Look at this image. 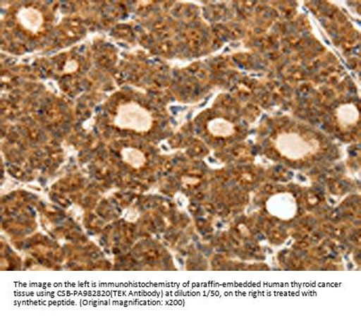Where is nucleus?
I'll list each match as a JSON object with an SVG mask.
<instances>
[{
	"label": "nucleus",
	"mask_w": 361,
	"mask_h": 316,
	"mask_svg": "<svg viewBox=\"0 0 361 316\" xmlns=\"http://www.w3.org/2000/svg\"><path fill=\"white\" fill-rule=\"evenodd\" d=\"M276 147L282 156L291 160L302 159L317 152L319 144L307 141L298 133H281L277 135Z\"/></svg>",
	"instance_id": "1"
},
{
	"label": "nucleus",
	"mask_w": 361,
	"mask_h": 316,
	"mask_svg": "<svg viewBox=\"0 0 361 316\" xmlns=\"http://www.w3.org/2000/svg\"><path fill=\"white\" fill-rule=\"evenodd\" d=\"M267 212L273 217L282 221H290L298 214V205L292 195H279L274 196L267 202Z\"/></svg>",
	"instance_id": "2"
},
{
	"label": "nucleus",
	"mask_w": 361,
	"mask_h": 316,
	"mask_svg": "<svg viewBox=\"0 0 361 316\" xmlns=\"http://www.w3.org/2000/svg\"><path fill=\"white\" fill-rule=\"evenodd\" d=\"M211 131L215 135H221V137H228L233 134L234 127L233 125L224 119H216L212 121Z\"/></svg>",
	"instance_id": "3"
}]
</instances>
